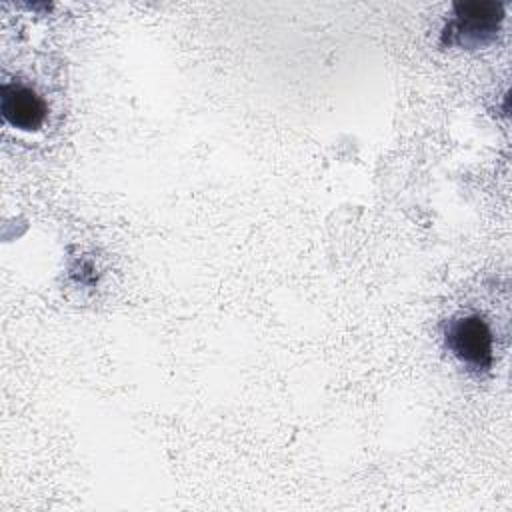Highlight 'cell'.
<instances>
[{"instance_id":"3957f363","label":"cell","mask_w":512,"mask_h":512,"mask_svg":"<svg viewBox=\"0 0 512 512\" xmlns=\"http://www.w3.org/2000/svg\"><path fill=\"white\" fill-rule=\"evenodd\" d=\"M0 110L8 124L20 130H38L46 120L44 100L28 86L4 84L0 96Z\"/></svg>"},{"instance_id":"6da1fadb","label":"cell","mask_w":512,"mask_h":512,"mask_svg":"<svg viewBox=\"0 0 512 512\" xmlns=\"http://www.w3.org/2000/svg\"><path fill=\"white\" fill-rule=\"evenodd\" d=\"M504 18L500 2H458L454 18L442 30V44L460 48H482L490 44Z\"/></svg>"},{"instance_id":"7a4b0ae2","label":"cell","mask_w":512,"mask_h":512,"mask_svg":"<svg viewBox=\"0 0 512 512\" xmlns=\"http://www.w3.org/2000/svg\"><path fill=\"white\" fill-rule=\"evenodd\" d=\"M446 348L470 370H488L492 366V334L488 324L476 316L466 314L452 318L444 332Z\"/></svg>"}]
</instances>
